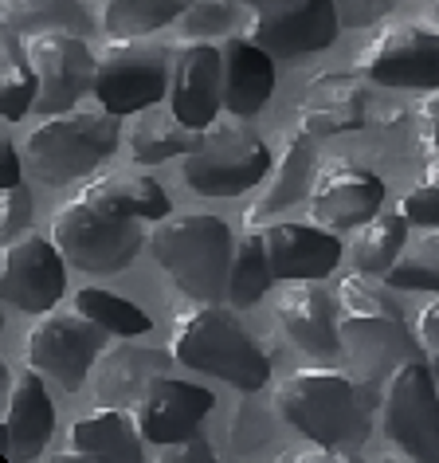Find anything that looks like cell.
I'll list each match as a JSON object with an SVG mask.
<instances>
[{
	"instance_id": "6da1fadb",
	"label": "cell",
	"mask_w": 439,
	"mask_h": 463,
	"mask_svg": "<svg viewBox=\"0 0 439 463\" xmlns=\"http://www.w3.org/2000/svg\"><path fill=\"white\" fill-rule=\"evenodd\" d=\"M373 275H350L338 283V330H341V357L350 362V377L369 392H377L380 381H388L404 362L424 357L420 334L408 330L400 307L385 291H377ZM377 404V397H369Z\"/></svg>"
},
{
	"instance_id": "7a4b0ae2",
	"label": "cell",
	"mask_w": 439,
	"mask_h": 463,
	"mask_svg": "<svg viewBox=\"0 0 439 463\" xmlns=\"http://www.w3.org/2000/svg\"><path fill=\"white\" fill-rule=\"evenodd\" d=\"M369 404L373 401L350 373L326 365L294 369L275 392L283 420L330 456H353L369 439Z\"/></svg>"
},
{
	"instance_id": "3957f363",
	"label": "cell",
	"mask_w": 439,
	"mask_h": 463,
	"mask_svg": "<svg viewBox=\"0 0 439 463\" xmlns=\"http://www.w3.org/2000/svg\"><path fill=\"white\" fill-rule=\"evenodd\" d=\"M169 357L196 369V373H212L244 392L263 389L271 377L267 354L248 338L244 322L216 303L181 310L177 322H173Z\"/></svg>"
},
{
	"instance_id": "277c9868",
	"label": "cell",
	"mask_w": 439,
	"mask_h": 463,
	"mask_svg": "<svg viewBox=\"0 0 439 463\" xmlns=\"http://www.w3.org/2000/svg\"><path fill=\"white\" fill-rule=\"evenodd\" d=\"M157 263L169 271V279L196 303H220L228 295L236 240L232 228L220 216L192 213V216H165L161 228L149 236Z\"/></svg>"
},
{
	"instance_id": "5b68a950",
	"label": "cell",
	"mask_w": 439,
	"mask_h": 463,
	"mask_svg": "<svg viewBox=\"0 0 439 463\" xmlns=\"http://www.w3.org/2000/svg\"><path fill=\"white\" fill-rule=\"evenodd\" d=\"M114 149H118V114H110L95 99V107H75L43 118L28 134L24 165L48 189H60L75 177L95 173Z\"/></svg>"
},
{
	"instance_id": "8992f818",
	"label": "cell",
	"mask_w": 439,
	"mask_h": 463,
	"mask_svg": "<svg viewBox=\"0 0 439 463\" xmlns=\"http://www.w3.org/2000/svg\"><path fill=\"white\" fill-rule=\"evenodd\" d=\"M181 177L201 196H239L271 177V149L239 114H220L181 165Z\"/></svg>"
},
{
	"instance_id": "52a82bcc",
	"label": "cell",
	"mask_w": 439,
	"mask_h": 463,
	"mask_svg": "<svg viewBox=\"0 0 439 463\" xmlns=\"http://www.w3.org/2000/svg\"><path fill=\"white\" fill-rule=\"evenodd\" d=\"M51 240L60 244L67 263L87 275H114L130 268L134 256L142 251L145 236L134 216L110 213L95 201H67L51 216Z\"/></svg>"
},
{
	"instance_id": "ba28073f",
	"label": "cell",
	"mask_w": 439,
	"mask_h": 463,
	"mask_svg": "<svg viewBox=\"0 0 439 463\" xmlns=\"http://www.w3.org/2000/svg\"><path fill=\"white\" fill-rule=\"evenodd\" d=\"M380 428L412 459H439V392L424 357L404 362L380 392Z\"/></svg>"
},
{
	"instance_id": "9c48e42d",
	"label": "cell",
	"mask_w": 439,
	"mask_h": 463,
	"mask_svg": "<svg viewBox=\"0 0 439 463\" xmlns=\"http://www.w3.org/2000/svg\"><path fill=\"white\" fill-rule=\"evenodd\" d=\"M169 55L157 43L137 40H110L98 52L95 71V99L110 114H142L161 95H169Z\"/></svg>"
},
{
	"instance_id": "30bf717a",
	"label": "cell",
	"mask_w": 439,
	"mask_h": 463,
	"mask_svg": "<svg viewBox=\"0 0 439 463\" xmlns=\"http://www.w3.org/2000/svg\"><path fill=\"white\" fill-rule=\"evenodd\" d=\"M24 60L32 71L40 75V114H67L79 107V99L87 90H95V71H98V52H90V43L79 32H36L24 36Z\"/></svg>"
},
{
	"instance_id": "8fae6325",
	"label": "cell",
	"mask_w": 439,
	"mask_h": 463,
	"mask_svg": "<svg viewBox=\"0 0 439 463\" xmlns=\"http://www.w3.org/2000/svg\"><path fill=\"white\" fill-rule=\"evenodd\" d=\"M357 75L380 87L435 90L439 87V32L420 24L380 28L357 55Z\"/></svg>"
},
{
	"instance_id": "7c38bea8",
	"label": "cell",
	"mask_w": 439,
	"mask_h": 463,
	"mask_svg": "<svg viewBox=\"0 0 439 463\" xmlns=\"http://www.w3.org/2000/svg\"><path fill=\"white\" fill-rule=\"evenodd\" d=\"M98 326L87 315H43L28 330L24 362L63 392H79L98 357Z\"/></svg>"
},
{
	"instance_id": "4fadbf2b",
	"label": "cell",
	"mask_w": 439,
	"mask_h": 463,
	"mask_svg": "<svg viewBox=\"0 0 439 463\" xmlns=\"http://www.w3.org/2000/svg\"><path fill=\"white\" fill-rule=\"evenodd\" d=\"M5 298L24 315H48L67 291V256L51 236H20L0 256Z\"/></svg>"
},
{
	"instance_id": "5bb4252c",
	"label": "cell",
	"mask_w": 439,
	"mask_h": 463,
	"mask_svg": "<svg viewBox=\"0 0 439 463\" xmlns=\"http://www.w3.org/2000/svg\"><path fill=\"white\" fill-rule=\"evenodd\" d=\"M169 110L184 126L204 130L224 110V48L212 40H189L173 63L169 79Z\"/></svg>"
},
{
	"instance_id": "9a60e30c",
	"label": "cell",
	"mask_w": 439,
	"mask_h": 463,
	"mask_svg": "<svg viewBox=\"0 0 439 463\" xmlns=\"http://www.w3.org/2000/svg\"><path fill=\"white\" fill-rule=\"evenodd\" d=\"M208 412H212V392L204 385H189V381H173L161 373L149 381L142 401L134 404L145 444H184Z\"/></svg>"
},
{
	"instance_id": "2e32d148",
	"label": "cell",
	"mask_w": 439,
	"mask_h": 463,
	"mask_svg": "<svg viewBox=\"0 0 439 463\" xmlns=\"http://www.w3.org/2000/svg\"><path fill=\"white\" fill-rule=\"evenodd\" d=\"M380 204H385V181L361 165H345V161L322 169L314 196H310L314 220L330 232H350L369 224L380 213Z\"/></svg>"
},
{
	"instance_id": "e0dca14e",
	"label": "cell",
	"mask_w": 439,
	"mask_h": 463,
	"mask_svg": "<svg viewBox=\"0 0 439 463\" xmlns=\"http://www.w3.org/2000/svg\"><path fill=\"white\" fill-rule=\"evenodd\" d=\"M338 32H341V20L333 0H306L303 8H291V13L256 16L248 24V40H256L275 60L291 63V60H303V55L326 52L338 40Z\"/></svg>"
},
{
	"instance_id": "ac0fdd59",
	"label": "cell",
	"mask_w": 439,
	"mask_h": 463,
	"mask_svg": "<svg viewBox=\"0 0 439 463\" xmlns=\"http://www.w3.org/2000/svg\"><path fill=\"white\" fill-rule=\"evenodd\" d=\"M275 318L298 350L322 362L341 357V330H338V303L322 291L318 279H294L275 303Z\"/></svg>"
},
{
	"instance_id": "d6986e66",
	"label": "cell",
	"mask_w": 439,
	"mask_h": 463,
	"mask_svg": "<svg viewBox=\"0 0 439 463\" xmlns=\"http://www.w3.org/2000/svg\"><path fill=\"white\" fill-rule=\"evenodd\" d=\"M5 459H36L51 439L55 404L36 369H20L5 401Z\"/></svg>"
},
{
	"instance_id": "ffe728a7",
	"label": "cell",
	"mask_w": 439,
	"mask_h": 463,
	"mask_svg": "<svg viewBox=\"0 0 439 463\" xmlns=\"http://www.w3.org/2000/svg\"><path fill=\"white\" fill-rule=\"evenodd\" d=\"M365 107L369 90L361 79L350 71H322L306 83L303 102H298V118H303V130H310L314 137L350 134L365 126Z\"/></svg>"
},
{
	"instance_id": "44dd1931",
	"label": "cell",
	"mask_w": 439,
	"mask_h": 463,
	"mask_svg": "<svg viewBox=\"0 0 439 463\" xmlns=\"http://www.w3.org/2000/svg\"><path fill=\"white\" fill-rule=\"evenodd\" d=\"M310 130H294L283 137V154H279V165H275V177L267 181V189L256 201V208L248 213V228H259V224H271L279 213L286 208H298L314 196V184H318V154H314V142H310Z\"/></svg>"
},
{
	"instance_id": "7402d4cb",
	"label": "cell",
	"mask_w": 439,
	"mask_h": 463,
	"mask_svg": "<svg viewBox=\"0 0 439 463\" xmlns=\"http://www.w3.org/2000/svg\"><path fill=\"white\" fill-rule=\"evenodd\" d=\"M267 248L275 263V279H326L341 260V240L330 228L314 224H271Z\"/></svg>"
},
{
	"instance_id": "603a6c76",
	"label": "cell",
	"mask_w": 439,
	"mask_h": 463,
	"mask_svg": "<svg viewBox=\"0 0 439 463\" xmlns=\"http://www.w3.org/2000/svg\"><path fill=\"white\" fill-rule=\"evenodd\" d=\"M220 48H224V110L251 118L275 90V55L248 36H228Z\"/></svg>"
},
{
	"instance_id": "cb8c5ba5",
	"label": "cell",
	"mask_w": 439,
	"mask_h": 463,
	"mask_svg": "<svg viewBox=\"0 0 439 463\" xmlns=\"http://www.w3.org/2000/svg\"><path fill=\"white\" fill-rule=\"evenodd\" d=\"M71 451L87 459H142L145 436L122 404H107L71 424Z\"/></svg>"
},
{
	"instance_id": "d4e9b609",
	"label": "cell",
	"mask_w": 439,
	"mask_h": 463,
	"mask_svg": "<svg viewBox=\"0 0 439 463\" xmlns=\"http://www.w3.org/2000/svg\"><path fill=\"white\" fill-rule=\"evenodd\" d=\"M83 201H95L110 213L134 216V220H165L169 216V196L157 181L130 177V173H107V177H90Z\"/></svg>"
},
{
	"instance_id": "484cf974",
	"label": "cell",
	"mask_w": 439,
	"mask_h": 463,
	"mask_svg": "<svg viewBox=\"0 0 439 463\" xmlns=\"http://www.w3.org/2000/svg\"><path fill=\"white\" fill-rule=\"evenodd\" d=\"M130 338H122V345H114V350L102 357V369H98V397L107 404H137L142 401V392L149 389V381L161 373V365H165V354H149V350H134V345H126Z\"/></svg>"
},
{
	"instance_id": "4316f807",
	"label": "cell",
	"mask_w": 439,
	"mask_h": 463,
	"mask_svg": "<svg viewBox=\"0 0 439 463\" xmlns=\"http://www.w3.org/2000/svg\"><path fill=\"white\" fill-rule=\"evenodd\" d=\"M408 240H412V224H408V216L397 208V213L373 216L369 224L357 228V236L350 244V260L361 275L385 279V271L400 260V251L408 248Z\"/></svg>"
},
{
	"instance_id": "83f0119b",
	"label": "cell",
	"mask_w": 439,
	"mask_h": 463,
	"mask_svg": "<svg viewBox=\"0 0 439 463\" xmlns=\"http://www.w3.org/2000/svg\"><path fill=\"white\" fill-rule=\"evenodd\" d=\"M196 142H201V130L184 126L177 114L169 110V118L161 114H142L134 126H130V157L137 165H157V161H169V157H189Z\"/></svg>"
},
{
	"instance_id": "f1b7e54d",
	"label": "cell",
	"mask_w": 439,
	"mask_h": 463,
	"mask_svg": "<svg viewBox=\"0 0 439 463\" xmlns=\"http://www.w3.org/2000/svg\"><path fill=\"white\" fill-rule=\"evenodd\" d=\"M271 283H275V263H271V248H267V232L251 228L244 240H236L232 275H228V303L232 307L259 303Z\"/></svg>"
},
{
	"instance_id": "f546056e",
	"label": "cell",
	"mask_w": 439,
	"mask_h": 463,
	"mask_svg": "<svg viewBox=\"0 0 439 463\" xmlns=\"http://www.w3.org/2000/svg\"><path fill=\"white\" fill-rule=\"evenodd\" d=\"M5 8V28L8 36H36V32H83L90 20L79 0H0Z\"/></svg>"
},
{
	"instance_id": "4dcf8cb0",
	"label": "cell",
	"mask_w": 439,
	"mask_h": 463,
	"mask_svg": "<svg viewBox=\"0 0 439 463\" xmlns=\"http://www.w3.org/2000/svg\"><path fill=\"white\" fill-rule=\"evenodd\" d=\"M189 5L192 0H107L102 28L114 40H137V36H149V32L173 24V20H181Z\"/></svg>"
},
{
	"instance_id": "1f68e13d",
	"label": "cell",
	"mask_w": 439,
	"mask_h": 463,
	"mask_svg": "<svg viewBox=\"0 0 439 463\" xmlns=\"http://www.w3.org/2000/svg\"><path fill=\"white\" fill-rule=\"evenodd\" d=\"M75 310L87 315L98 330L114 334V338H137V334L149 330V315L142 307L114 291H102V287H83L75 295Z\"/></svg>"
},
{
	"instance_id": "d6a6232c",
	"label": "cell",
	"mask_w": 439,
	"mask_h": 463,
	"mask_svg": "<svg viewBox=\"0 0 439 463\" xmlns=\"http://www.w3.org/2000/svg\"><path fill=\"white\" fill-rule=\"evenodd\" d=\"M385 283L397 291H435L439 295V228H424V236L408 240L400 260L385 271Z\"/></svg>"
},
{
	"instance_id": "836d02e7",
	"label": "cell",
	"mask_w": 439,
	"mask_h": 463,
	"mask_svg": "<svg viewBox=\"0 0 439 463\" xmlns=\"http://www.w3.org/2000/svg\"><path fill=\"white\" fill-rule=\"evenodd\" d=\"M256 13L244 0H192L184 8L181 24V40H216V36H232L239 24H251Z\"/></svg>"
},
{
	"instance_id": "e575fe53",
	"label": "cell",
	"mask_w": 439,
	"mask_h": 463,
	"mask_svg": "<svg viewBox=\"0 0 439 463\" xmlns=\"http://www.w3.org/2000/svg\"><path fill=\"white\" fill-rule=\"evenodd\" d=\"M36 102H40V75L32 71V63L24 55H20V60H8L5 79H0V107H5V118L20 122Z\"/></svg>"
},
{
	"instance_id": "d590c367",
	"label": "cell",
	"mask_w": 439,
	"mask_h": 463,
	"mask_svg": "<svg viewBox=\"0 0 439 463\" xmlns=\"http://www.w3.org/2000/svg\"><path fill=\"white\" fill-rule=\"evenodd\" d=\"M420 154L424 173L439 181V87L420 102Z\"/></svg>"
},
{
	"instance_id": "8d00e7d4",
	"label": "cell",
	"mask_w": 439,
	"mask_h": 463,
	"mask_svg": "<svg viewBox=\"0 0 439 463\" xmlns=\"http://www.w3.org/2000/svg\"><path fill=\"white\" fill-rule=\"evenodd\" d=\"M28 220H32V193L24 189V181L0 189V232H5V240H16V232L28 228Z\"/></svg>"
},
{
	"instance_id": "74e56055",
	"label": "cell",
	"mask_w": 439,
	"mask_h": 463,
	"mask_svg": "<svg viewBox=\"0 0 439 463\" xmlns=\"http://www.w3.org/2000/svg\"><path fill=\"white\" fill-rule=\"evenodd\" d=\"M397 208L408 216L412 228H439V181H427L420 189H412Z\"/></svg>"
},
{
	"instance_id": "f35d334b",
	"label": "cell",
	"mask_w": 439,
	"mask_h": 463,
	"mask_svg": "<svg viewBox=\"0 0 439 463\" xmlns=\"http://www.w3.org/2000/svg\"><path fill=\"white\" fill-rule=\"evenodd\" d=\"M333 8H338L341 28H373L397 8V0H333Z\"/></svg>"
},
{
	"instance_id": "ab89813d",
	"label": "cell",
	"mask_w": 439,
	"mask_h": 463,
	"mask_svg": "<svg viewBox=\"0 0 439 463\" xmlns=\"http://www.w3.org/2000/svg\"><path fill=\"white\" fill-rule=\"evenodd\" d=\"M416 334H420L424 354L439 357V303H432V307H424V310H420V322H416Z\"/></svg>"
},
{
	"instance_id": "60d3db41",
	"label": "cell",
	"mask_w": 439,
	"mask_h": 463,
	"mask_svg": "<svg viewBox=\"0 0 439 463\" xmlns=\"http://www.w3.org/2000/svg\"><path fill=\"white\" fill-rule=\"evenodd\" d=\"M20 177H24V161H20L16 146L13 142H0V189L20 184Z\"/></svg>"
},
{
	"instance_id": "b9f144b4",
	"label": "cell",
	"mask_w": 439,
	"mask_h": 463,
	"mask_svg": "<svg viewBox=\"0 0 439 463\" xmlns=\"http://www.w3.org/2000/svg\"><path fill=\"white\" fill-rule=\"evenodd\" d=\"M256 16H279V13H291V8H303L306 0H244Z\"/></svg>"
},
{
	"instance_id": "7bdbcfd3",
	"label": "cell",
	"mask_w": 439,
	"mask_h": 463,
	"mask_svg": "<svg viewBox=\"0 0 439 463\" xmlns=\"http://www.w3.org/2000/svg\"><path fill=\"white\" fill-rule=\"evenodd\" d=\"M432 20H435V28H439V0H435V8H432Z\"/></svg>"
}]
</instances>
